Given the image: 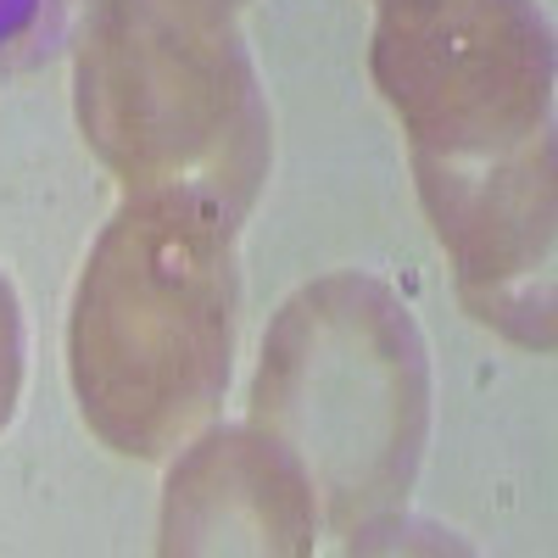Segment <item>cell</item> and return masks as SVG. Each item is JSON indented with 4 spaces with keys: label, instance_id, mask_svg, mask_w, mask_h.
<instances>
[{
    "label": "cell",
    "instance_id": "obj_1",
    "mask_svg": "<svg viewBox=\"0 0 558 558\" xmlns=\"http://www.w3.org/2000/svg\"><path fill=\"white\" fill-rule=\"evenodd\" d=\"M235 307V218L191 196H129L89 246L68 313L84 425L123 458L191 441L223 402Z\"/></svg>",
    "mask_w": 558,
    "mask_h": 558
},
{
    "label": "cell",
    "instance_id": "obj_2",
    "mask_svg": "<svg viewBox=\"0 0 558 558\" xmlns=\"http://www.w3.org/2000/svg\"><path fill=\"white\" fill-rule=\"evenodd\" d=\"M252 425L296 452L347 547L386 531L430 436V352L408 302L357 268L302 286L263 336Z\"/></svg>",
    "mask_w": 558,
    "mask_h": 558
},
{
    "label": "cell",
    "instance_id": "obj_3",
    "mask_svg": "<svg viewBox=\"0 0 558 558\" xmlns=\"http://www.w3.org/2000/svg\"><path fill=\"white\" fill-rule=\"evenodd\" d=\"M78 129L129 196L246 218L268 173V101L218 0H96L73 51Z\"/></svg>",
    "mask_w": 558,
    "mask_h": 558
},
{
    "label": "cell",
    "instance_id": "obj_4",
    "mask_svg": "<svg viewBox=\"0 0 558 558\" xmlns=\"http://www.w3.org/2000/svg\"><path fill=\"white\" fill-rule=\"evenodd\" d=\"M368 73L418 162H492L553 134V34L536 0H380Z\"/></svg>",
    "mask_w": 558,
    "mask_h": 558
},
{
    "label": "cell",
    "instance_id": "obj_5",
    "mask_svg": "<svg viewBox=\"0 0 558 558\" xmlns=\"http://www.w3.org/2000/svg\"><path fill=\"white\" fill-rule=\"evenodd\" d=\"M458 302L497 336L553 352V134L492 162H418Z\"/></svg>",
    "mask_w": 558,
    "mask_h": 558
},
{
    "label": "cell",
    "instance_id": "obj_6",
    "mask_svg": "<svg viewBox=\"0 0 558 558\" xmlns=\"http://www.w3.org/2000/svg\"><path fill=\"white\" fill-rule=\"evenodd\" d=\"M318 497L291 447L257 425L207 430L168 470L162 492V553H313Z\"/></svg>",
    "mask_w": 558,
    "mask_h": 558
},
{
    "label": "cell",
    "instance_id": "obj_7",
    "mask_svg": "<svg viewBox=\"0 0 558 558\" xmlns=\"http://www.w3.org/2000/svg\"><path fill=\"white\" fill-rule=\"evenodd\" d=\"M17 391H23V307L12 279L0 274V430L17 413Z\"/></svg>",
    "mask_w": 558,
    "mask_h": 558
},
{
    "label": "cell",
    "instance_id": "obj_8",
    "mask_svg": "<svg viewBox=\"0 0 558 558\" xmlns=\"http://www.w3.org/2000/svg\"><path fill=\"white\" fill-rule=\"evenodd\" d=\"M34 12H39V0H0V45L17 39L34 23Z\"/></svg>",
    "mask_w": 558,
    "mask_h": 558
},
{
    "label": "cell",
    "instance_id": "obj_9",
    "mask_svg": "<svg viewBox=\"0 0 558 558\" xmlns=\"http://www.w3.org/2000/svg\"><path fill=\"white\" fill-rule=\"evenodd\" d=\"M218 7H229V12H235V7H246V0H218Z\"/></svg>",
    "mask_w": 558,
    "mask_h": 558
}]
</instances>
